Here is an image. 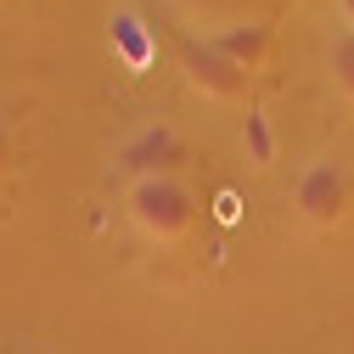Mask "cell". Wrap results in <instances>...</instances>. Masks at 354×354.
Segmentation results:
<instances>
[{
    "label": "cell",
    "instance_id": "1",
    "mask_svg": "<svg viewBox=\"0 0 354 354\" xmlns=\"http://www.w3.org/2000/svg\"><path fill=\"white\" fill-rule=\"evenodd\" d=\"M124 214L147 242L158 248H180L197 225V197L186 192L180 174H158V180H136L124 192Z\"/></svg>",
    "mask_w": 354,
    "mask_h": 354
},
{
    "label": "cell",
    "instance_id": "2",
    "mask_svg": "<svg viewBox=\"0 0 354 354\" xmlns=\"http://www.w3.org/2000/svg\"><path fill=\"white\" fill-rule=\"evenodd\" d=\"M292 208L309 231H337L348 208H354V180H348V169L337 158H315V163H304V174L292 180Z\"/></svg>",
    "mask_w": 354,
    "mask_h": 354
},
{
    "label": "cell",
    "instance_id": "3",
    "mask_svg": "<svg viewBox=\"0 0 354 354\" xmlns=\"http://www.w3.org/2000/svg\"><path fill=\"white\" fill-rule=\"evenodd\" d=\"M174 57H180V73H186V84L197 96H208V102H248L253 73L236 68L225 51H214L208 34H180L174 39Z\"/></svg>",
    "mask_w": 354,
    "mask_h": 354
},
{
    "label": "cell",
    "instance_id": "4",
    "mask_svg": "<svg viewBox=\"0 0 354 354\" xmlns=\"http://www.w3.org/2000/svg\"><path fill=\"white\" fill-rule=\"evenodd\" d=\"M186 163V141L174 124H147L136 136H124L118 152H113V169L129 174V186L136 180H158V174H180Z\"/></svg>",
    "mask_w": 354,
    "mask_h": 354
},
{
    "label": "cell",
    "instance_id": "5",
    "mask_svg": "<svg viewBox=\"0 0 354 354\" xmlns=\"http://www.w3.org/2000/svg\"><path fill=\"white\" fill-rule=\"evenodd\" d=\"M107 51H113V62L124 73H152L158 68V28L147 23L141 6L124 0V6L107 12Z\"/></svg>",
    "mask_w": 354,
    "mask_h": 354
},
{
    "label": "cell",
    "instance_id": "6",
    "mask_svg": "<svg viewBox=\"0 0 354 354\" xmlns=\"http://www.w3.org/2000/svg\"><path fill=\"white\" fill-rule=\"evenodd\" d=\"M208 46H214V51H225V57H231L236 68L259 73L264 62H270V51H276V34H270V23L248 17V23H225V28H208Z\"/></svg>",
    "mask_w": 354,
    "mask_h": 354
},
{
    "label": "cell",
    "instance_id": "7",
    "mask_svg": "<svg viewBox=\"0 0 354 354\" xmlns=\"http://www.w3.org/2000/svg\"><path fill=\"white\" fill-rule=\"evenodd\" d=\"M242 158L253 169H270L276 163V124H270L264 107H248L242 113Z\"/></svg>",
    "mask_w": 354,
    "mask_h": 354
},
{
    "label": "cell",
    "instance_id": "8",
    "mask_svg": "<svg viewBox=\"0 0 354 354\" xmlns=\"http://www.w3.org/2000/svg\"><path fill=\"white\" fill-rule=\"evenodd\" d=\"M326 68H332L337 96L354 102V28H337V34H332V46H326Z\"/></svg>",
    "mask_w": 354,
    "mask_h": 354
},
{
    "label": "cell",
    "instance_id": "9",
    "mask_svg": "<svg viewBox=\"0 0 354 354\" xmlns=\"http://www.w3.org/2000/svg\"><path fill=\"white\" fill-rule=\"evenodd\" d=\"M12 152H17V141H12V124H6V118H0V174H6V169H12Z\"/></svg>",
    "mask_w": 354,
    "mask_h": 354
},
{
    "label": "cell",
    "instance_id": "10",
    "mask_svg": "<svg viewBox=\"0 0 354 354\" xmlns=\"http://www.w3.org/2000/svg\"><path fill=\"white\" fill-rule=\"evenodd\" d=\"M337 12H343V28H354V0H337Z\"/></svg>",
    "mask_w": 354,
    "mask_h": 354
}]
</instances>
